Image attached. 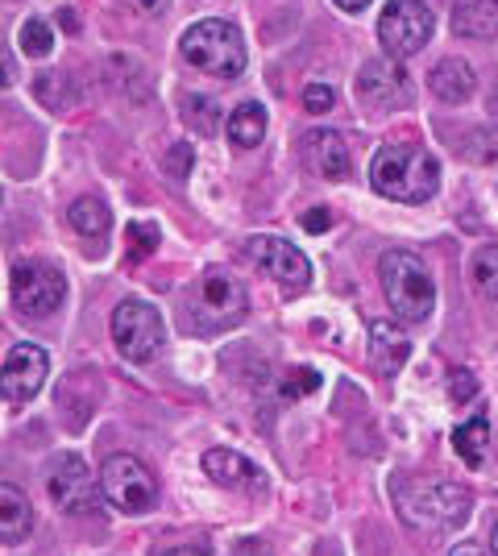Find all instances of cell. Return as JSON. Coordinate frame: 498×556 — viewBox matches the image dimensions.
Masks as SVG:
<instances>
[{"mask_svg":"<svg viewBox=\"0 0 498 556\" xmlns=\"http://www.w3.org/2000/svg\"><path fill=\"white\" fill-rule=\"evenodd\" d=\"M17 42H22V50L29 54V59H47L50 47H54L50 22H42V17H29V22L22 25V34H17Z\"/></svg>","mask_w":498,"mask_h":556,"instance_id":"cell-24","label":"cell"},{"mask_svg":"<svg viewBox=\"0 0 498 556\" xmlns=\"http://www.w3.org/2000/svg\"><path fill=\"white\" fill-rule=\"evenodd\" d=\"M179 50L191 67L216 79H238L245 71V38L233 22H195L179 38Z\"/></svg>","mask_w":498,"mask_h":556,"instance_id":"cell-5","label":"cell"},{"mask_svg":"<svg viewBox=\"0 0 498 556\" xmlns=\"http://www.w3.org/2000/svg\"><path fill=\"white\" fill-rule=\"evenodd\" d=\"M329 225H332L329 208H311L308 216H304V229H308V232H324Z\"/></svg>","mask_w":498,"mask_h":556,"instance_id":"cell-31","label":"cell"},{"mask_svg":"<svg viewBox=\"0 0 498 556\" xmlns=\"http://www.w3.org/2000/svg\"><path fill=\"white\" fill-rule=\"evenodd\" d=\"M320 387V374L308 370V366H295V370L283 378V399H304V394H311Z\"/></svg>","mask_w":498,"mask_h":556,"instance_id":"cell-27","label":"cell"},{"mask_svg":"<svg viewBox=\"0 0 498 556\" xmlns=\"http://www.w3.org/2000/svg\"><path fill=\"white\" fill-rule=\"evenodd\" d=\"M332 4H336V9H345V13H357V9H366L370 0H332Z\"/></svg>","mask_w":498,"mask_h":556,"instance_id":"cell-35","label":"cell"},{"mask_svg":"<svg viewBox=\"0 0 498 556\" xmlns=\"http://www.w3.org/2000/svg\"><path fill=\"white\" fill-rule=\"evenodd\" d=\"M204 473L225 490H245L258 478L254 465L245 462L241 453H233V448H208V453H204Z\"/></svg>","mask_w":498,"mask_h":556,"instance_id":"cell-19","label":"cell"},{"mask_svg":"<svg viewBox=\"0 0 498 556\" xmlns=\"http://www.w3.org/2000/svg\"><path fill=\"white\" fill-rule=\"evenodd\" d=\"M129 4H133L138 13H158V9H163V0H129Z\"/></svg>","mask_w":498,"mask_h":556,"instance_id":"cell-34","label":"cell"},{"mask_svg":"<svg viewBox=\"0 0 498 556\" xmlns=\"http://www.w3.org/2000/svg\"><path fill=\"white\" fill-rule=\"evenodd\" d=\"M166 170H170V175H188L191 170V146H175V150H170V159H166Z\"/></svg>","mask_w":498,"mask_h":556,"instance_id":"cell-30","label":"cell"},{"mask_svg":"<svg viewBox=\"0 0 498 556\" xmlns=\"http://www.w3.org/2000/svg\"><path fill=\"white\" fill-rule=\"evenodd\" d=\"M163 337L166 328L154 303L145 300L117 303V312H113V341H117V353L125 362H133V366L154 362L163 353Z\"/></svg>","mask_w":498,"mask_h":556,"instance_id":"cell-6","label":"cell"},{"mask_svg":"<svg viewBox=\"0 0 498 556\" xmlns=\"http://www.w3.org/2000/svg\"><path fill=\"white\" fill-rule=\"evenodd\" d=\"M225 134H229V141L241 146V150H254V146L266 138V109H261V104H250V100L238 104V109L229 113Z\"/></svg>","mask_w":498,"mask_h":556,"instance_id":"cell-21","label":"cell"},{"mask_svg":"<svg viewBox=\"0 0 498 556\" xmlns=\"http://www.w3.org/2000/svg\"><path fill=\"white\" fill-rule=\"evenodd\" d=\"M470 270H474L477 291H482L486 300H498V245H482V250H474Z\"/></svg>","mask_w":498,"mask_h":556,"instance_id":"cell-23","label":"cell"},{"mask_svg":"<svg viewBox=\"0 0 498 556\" xmlns=\"http://www.w3.org/2000/svg\"><path fill=\"white\" fill-rule=\"evenodd\" d=\"M158 556H213V548L208 544H175V548H166Z\"/></svg>","mask_w":498,"mask_h":556,"instance_id":"cell-32","label":"cell"},{"mask_svg":"<svg viewBox=\"0 0 498 556\" xmlns=\"http://www.w3.org/2000/svg\"><path fill=\"white\" fill-rule=\"evenodd\" d=\"M100 486H104V498L117 510H125V515H142V510H150L154 498H158L154 473H150L138 457H129V453H117V457L104 462Z\"/></svg>","mask_w":498,"mask_h":556,"instance_id":"cell-9","label":"cell"},{"mask_svg":"<svg viewBox=\"0 0 498 556\" xmlns=\"http://www.w3.org/2000/svg\"><path fill=\"white\" fill-rule=\"evenodd\" d=\"M490 548H495V556H498V523H495V535H490Z\"/></svg>","mask_w":498,"mask_h":556,"instance_id":"cell-36","label":"cell"},{"mask_svg":"<svg viewBox=\"0 0 498 556\" xmlns=\"http://www.w3.org/2000/svg\"><path fill=\"white\" fill-rule=\"evenodd\" d=\"M474 394H477V378H474V374H470V370L452 374V378H449V399L457 403V407H465Z\"/></svg>","mask_w":498,"mask_h":556,"instance_id":"cell-28","label":"cell"},{"mask_svg":"<svg viewBox=\"0 0 498 556\" xmlns=\"http://www.w3.org/2000/svg\"><path fill=\"white\" fill-rule=\"evenodd\" d=\"M332 100H336V96H332L329 84H308V88H304V109H308V113H329Z\"/></svg>","mask_w":498,"mask_h":556,"instance_id":"cell-29","label":"cell"},{"mask_svg":"<svg viewBox=\"0 0 498 556\" xmlns=\"http://www.w3.org/2000/svg\"><path fill=\"white\" fill-rule=\"evenodd\" d=\"M449 556H486V553H482L477 544H452Z\"/></svg>","mask_w":498,"mask_h":556,"instance_id":"cell-33","label":"cell"},{"mask_svg":"<svg viewBox=\"0 0 498 556\" xmlns=\"http://www.w3.org/2000/svg\"><path fill=\"white\" fill-rule=\"evenodd\" d=\"M245 257L258 266L266 278H274L279 287H283L286 295H299V291H308L311 282V262L291 241H283V237H266V232H258V237H250L245 241Z\"/></svg>","mask_w":498,"mask_h":556,"instance_id":"cell-10","label":"cell"},{"mask_svg":"<svg viewBox=\"0 0 498 556\" xmlns=\"http://www.w3.org/2000/svg\"><path fill=\"white\" fill-rule=\"evenodd\" d=\"M67 225H72L79 237H104V232L113 229V212L104 200H95V195H79L72 208H67Z\"/></svg>","mask_w":498,"mask_h":556,"instance_id":"cell-20","label":"cell"},{"mask_svg":"<svg viewBox=\"0 0 498 556\" xmlns=\"http://www.w3.org/2000/svg\"><path fill=\"white\" fill-rule=\"evenodd\" d=\"M452 34L470 42H490L498 38V0H461L452 9Z\"/></svg>","mask_w":498,"mask_h":556,"instance_id":"cell-17","label":"cell"},{"mask_svg":"<svg viewBox=\"0 0 498 556\" xmlns=\"http://www.w3.org/2000/svg\"><path fill=\"white\" fill-rule=\"evenodd\" d=\"M486 441H490V424H486V416H470L465 424L452 428V448H457V457L470 465V469L482 465V457H486Z\"/></svg>","mask_w":498,"mask_h":556,"instance_id":"cell-22","label":"cell"},{"mask_svg":"<svg viewBox=\"0 0 498 556\" xmlns=\"http://www.w3.org/2000/svg\"><path fill=\"white\" fill-rule=\"evenodd\" d=\"M47 494L50 503L67 515H95L104 486L100 478H92V469L84 465V457L75 453H54L47 462Z\"/></svg>","mask_w":498,"mask_h":556,"instance_id":"cell-7","label":"cell"},{"mask_svg":"<svg viewBox=\"0 0 498 556\" xmlns=\"http://www.w3.org/2000/svg\"><path fill=\"white\" fill-rule=\"evenodd\" d=\"M179 109H183V113L195 121V129H200V134H216L220 116H208V113H216L213 100H204V96H183V100H179Z\"/></svg>","mask_w":498,"mask_h":556,"instance_id":"cell-25","label":"cell"},{"mask_svg":"<svg viewBox=\"0 0 498 556\" xmlns=\"http://www.w3.org/2000/svg\"><path fill=\"white\" fill-rule=\"evenodd\" d=\"M391 494H395L399 515L420 532H452L470 519V507H474L470 490L445 482V478H404L399 473L391 482Z\"/></svg>","mask_w":498,"mask_h":556,"instance_id":"cell-1","label":"cell"},{"mask_svg":"<svg viewBox=\"0 0 498 556\" xmlns=\"http://www.w3.org/2000/svg\"><path fill=\"white\" fill-rule=\"evenodd\" d=\"M411 357V337L395 320H370V366L382 378H395Z\"/></svg>","mask_w":498,"mask_h":556,"instance_id":"cell-14","label":"cell"},{"mask_svg":"<svg viewBox=\"0 0 498 556\" xmlns=\"http://www.w3.org/2000/svg\"><path fill=\"white\" fill-rule=\"evenodd\" d=\"M34 532V507L25 498V490L13 482L0 486V540L4 544H25V535Z\"/></svg>","mask_w":498,"mask_h":556,"instance_id":"cell-18","label":"cell"},{"mask_svg":"<svg viewBox=\"0 0 498 556\" xmlns=\"http://www.w3.org/2000/svg\"><path fill=\"white\" fill-rule=\"evenodd\" d=\"M370 184L379 195L395 200V204H427L440 187V163L427 154L424 146L391 141L370 163Z\"/></svg>","mask_w":498,"mask_h":556,"instance_id":"cell-2","label":"cell"},{"mask_svg":"<svg viewBox=\"0 0 498 556\" xmlns=\"http://www.w3.org/2000/svg\"><path fill=\"white\" fill-rule=\"evenodd\" d=\"M245 312H250L245 282L229 270H204L183 303V320L191 332H225V328L241 325Z\"/></svg>","mask_w":498,"mask_h":556,"instance_id":"cell-3","label":"cell"},{"mask_svg":"<svg viewBox=\"0 0 498 556\" xmlns=\"http://www.w3.org/2000/svg\"><path fill=\"white\" fill-rule=\"evenodd\" d=\"M125 241H129V254L145 257V254H154V245H158V229L145 225V220H133V225L125 229Z\"/></svg>","mask_w":498,"mask_h":556,"instance_id":"cell-26","label":"cell"},{"mask_svg":"<svg viewBox=\"0 0 498 556\" xmlns=\"http://www.w3.org/2000/svg\"><path fill=\"white\" fill-rule=\"evenodd\" d=\"M427 88H432L436 100H445V104H465L477 88V75L465 59H440L432 67V75H427Z\"/></svg>","mask_w":498,"mask_h":556,"instance_id":"cell-16","label":"cell"},{"mask_svg":"<svg viewBox=\"0 0 498 556\" xmlns=\"http://www.w3.org/2000/svg\"><path fill=\"white\" fill-rule=\"evenodd\" d=\"M379 278L391 312L404 325H424L427 316H432V307H436V282H432L427 266L416 254H407V250L382 254Z\"/></svg>","mask_w":498,"mask_h":556,"instance_id":"cell-4","label":"cell"},{"mask_svg":"<svg viewBox=\"0 0 498 556\" xmlns=\"http://www.w3.org/2000/svg\"><path fill=\"white\" fill-rule=\"evenodd\" d=\"M67 300V282L54 266L42 262H22L13 266V303L25 320H47Z\"/></svg>","mask_w":498,"mask_h":556,"instance_id":"cell-11","label":"cell"},{"mask_svg":"<svg viewBox=\"0 0 498 556\" xmlns=\"http://www.w3.org/2000/svg\"><path fill=\"white\" fill-rule=\"evenodd\" d=\"M304 146H308V163L329 179V184H341V179H349V146H345V138L336 134V129H316V134H308L304 138Z\"/></svg>","mask_w":498,"mask_h":556,"instance_id":"cell-15","label":"cell"},{"mask_svg":"<svg viewBox=\"0 0 498 556\" xmlns=\"http://www.w3.org/2000/svg\"><path fill=\"white\" fill-rule=\"evenodd\" d=\"M357 96L370 109H407L416 88H411V75L399 67V59L382 54V59H370L357 71Z\"/></svg>","mask_w":498,"mask_h":556,"instance_id":"cell-13","label":"cell"},{"mask_svg":"<svg viewBox=\"0 0 498 556\" xmlns=\"http://www.w3.org/2000/svg\"><path fill=\"white\" fill-rule=\"evenodd\" d=\"M50 357L42 345H13L4 353V370H0V391L9 407H22L34 394L47 387Z\"/></svg>","mask_w":498,"mask_h":556,"instance_id":"cell-12","label":"cell"},{"mask_svg":"<svg viewBox=\"0 0 498 556\" xmlns=\"http://www.w3.org/2000/svg\"><path fill=\"white\" fill-rule=\"evenodd\" d=\"M432 38V9L424 0H391L379 17V42L391 59L420 54Z\"/></svg>","mask_w":498,"mask_h":556,"instance_id":"cell-8","label":"cell"}]
</instances>
